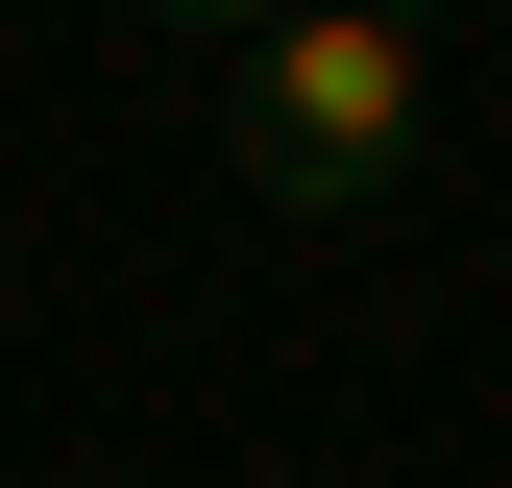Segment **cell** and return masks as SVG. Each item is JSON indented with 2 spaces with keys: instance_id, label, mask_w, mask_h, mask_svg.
Instances as JSON below:
<instances>
[{
  "instance_id": "6da1fadb",
  "label": "cell",
  "mask_w": 512,
  "mask_h": 488,
  "mask_svg": "<svg viewBox=\"0 0 512 488\" xmlns=\"http://www.w3.org/2000/svg\"><path fill=\"white\" fill-rule=\"evenodd\" d=\"M415 98H439V25H391V0H317V25L244 49V98H220V171L269 220H342V196H391L415 171Z\"/></svg>"
},
{
  "instance_id": "7a4b0ae2",
  "label": "cell",
  "mask_w": 512,
  "mask_h": 488,
  "mask_svg": "<svg viewBox=\"0 0 512 488\" xmlns=\"http://www.w3.org/2000/svg\"><path fill=\"white\" fill-rule=\"evenodd\" d=\"M147 25H220V49H269V25H317V0H147ZM391 25H439V0H391Z\"/></svg>"
}]
</instances>
